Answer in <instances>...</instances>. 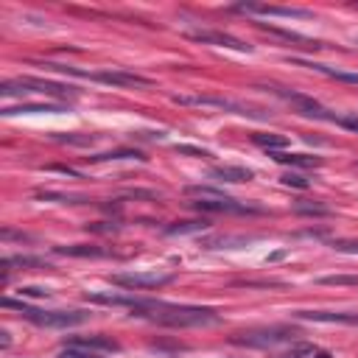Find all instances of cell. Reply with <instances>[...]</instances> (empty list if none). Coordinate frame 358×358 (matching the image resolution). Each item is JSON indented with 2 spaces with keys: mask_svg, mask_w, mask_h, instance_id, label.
Listing matches in <instances>:
<instances>
[{
  "mask_svg": "<svg viewBox=\"0 0 358 358\" xmlns=\"http://www.w3.org/2000/svg\"><path fill=\"white\" fill-rule=\"evenodd\" d=\"M296 213H302V215H327L330 210L322 207V204H296Z\"/></svg>",
  "mask_w": 358,
  "mask_h": 358,
  "instance_id": "4316f807",
  "label": "cell"
},
{
  "mask_svg": "<svg viewBox=\"0 0 358 358\" xmlns=\"http://www.w3.org/2000/svg\"><path fill=\"white\" fill-rule=\"evenodd\" d=\"M112 285L129 288V291H145V288H162L173 282L171 271H129V274H112Z\"/></svg>",
  "mask_w": 358,
  "mask_h": 358,
  "instance_id": "52a82bcc",
  "label": "cell"
},
{
  "mask_svg": "<svg viewBox=\"0 0 358 358\" xmlns=\"http://www.w3.org/2000/svg\"><path fill=\"white\" fill-rule=\"evenodd\" d=\"M280 358H333L327 350L316 347V344H294L288 352H282Z\"/></svg>",
  "mask_w": 358,
  "mask_h": 358,
  "instance_id": "e0dca14e",
  "label": "cell"
},
{
  "mask_svg": "<svg viewBox=\"0 0 358 358\" xmlns=\"http://www.w3.org/2000/svg\"><path fill=\"white\" fill-rule=\"evenodd\" d=\"M39 112H67V106L62 103H20V106H6L3 115H39Z\"/></svg>",
  "mask_w": 358,
  "mask_h": 358,
  "instance_id": "2e32d148",
  "label": "cell"
},
{
  "mask_svg": "<svg viewBox=\"0 0 358 358\" xmlns=\"http://www.w3.org/2000/svg\"><path fill=\"white\" fill-rule=\"evenodd\" d=\"M252 143L266 148V151H280V148L288 145V140L282 134H252Z\"/></svg>",
  "mask_w": 358,
  "mask_h": 358,
  "instance_id": "44dd1931",
  "label": "cell"
},
{
  "mask_svg": "<svg viewBox=\"0 0 358 358\" xmlns=\"http://www.w3.org/2000/svg\"><path fill=\"white\" fill-rule=\"evenodd\" d=\"M268 92H274L277 98H282V101H288L299 115H305V117H313V120H327V123H336L338 120V115L336 112H330V109H324L319 101H313L310 95H302V92H296V90H285V87H266Z\"/></svg>",
  "mask_w": 358,
  "mask_h": 358,
  "instance_id": "5b68a950",
  "label": "cell"
},
{
  "mask_svg": "<svg viewBox=\"0 0 358 358\" xmlns=\"http://www.w3.org/2000/svg\"><path fill=\"white\" fill-rule=\"evenodd\" d=\"M56 255H70V257H109L112 252L98 249V246H56Z\"/></svg>",
  "mask_w": 358,
  "mask_h": 358,
  "instance_id": "ac0fdd59",
  "label": "cell"
},
{
  "mask_svg": "<svg viewBox=\"0 0 358 358\" xmlns=\"http://www.w3.org/2000/svg\"><path fill=\"white\" fill-rule=\"evenodd\" d=\"M14 266H20V268H42L45 266V260L42 257H28V255H8V257H3V268H6V274L14 268Z\"/></svg>",
  "mask_w": 358,
  "mask_h": 358,
  "instance_id": "ffe728a7",
  "label": "cell"
},
{
  "mask_svg": "<svg viewBox=\"0 0 358 358\" xmlns=\"http://www.w3.org/2000/svg\"><path fill=\"white\" fill-rule=\"evenodd\" d=\"M210 176H215L221 182H249L255 173L249 168H241V165H215L210 171Z\"/></svg>",
  "mask_w": 358,
  "mask_h": 358,
  "instance_id": "9a60e30c",
  "label": "cell"
},
{
  "mask_svg": "<svg viewBox=\"0 0 358 358\" xmlns=\"http://www.w3.org/2000/svg\"><path fill=\"white\" fill-rule=\"evenodd\" d=\"M294 338V330L291 327H263V330H249V333H238L232 341L241 344V347H277V344H285Z\"/></svg>",
  "mask_w": 358,
  "mask_h": 358,
  "instance_id": "ba28073f",
  "label": "cell"
},
{
  "mask_svg": "<svg viewBox=\"0 0 358 358\" xmlns=\"http://www.w3.org/2000/svg\"><path fill=\"white\" fill-rule=\"evenodd\" d=\"M59 358H98L95 352H84V350H78V347H64L62 352H59Z\"/></svg>",
  "mask_w": 358,
  "mask_h": 358,
  "instance_id": "f1b7e54d",
  "label": "cell"
},
{
  "mask_svg": "<svg viewBox=\"0 0 358 358\" xmlns=\"http://www.w3.org/2000/svg\"><path fill=\"white\" fill-rule=\"evenodd\" d=\"M173 103H182V106H215V109H224L229 115H243V117H266V112L249 106V103H241V101H229V98H218V95H173Z\"/></svg>",
  "mask_w": 358,
  "mask_h": 358,
  "instance_id": "8992f818",
  "label": "cell"
},
{
  "mask_svg": "<svg viewBox=\"0 0 358 358\" xmlns=\"http://www.w3.org/2000/svg\"><path fill=\"white\" fill-rule=\"evenodd\" d=\"M268 157L274 162H282V165H294V168H319L322 159L319 157H310V154H288V151H268Z\"/></svg>",
  "mask_w": 358,
  "mask_h": 358,
  "instance_id": "4fadbf2b",
  "label": "cell"
},
{
  "mask_svg": "<svg viewBox=\"0 0 358 358\" xmlns=\"http://www.w3.org/2000/svg\"><path fill=\"white\" fill-rule=\"evenodd\" d=\"M20 296H50V288H39V285H25L20 288Z\"/></svg>",
  "mask_w": 358,
  "mask_h": 358,
  "instance_id": "f546056e",
  "label": "cell"
},
{
  "mask_svg": "<svg viewBox=\"0 0 358 358\" xmlns=\"http://www.w3.org/2000/svg\"><path fill=\"white\" fill-rule=\"evenodd\" d=\"M294 316L322 324H358V313H347V310H296Z\"/></svg>",
  "mask_w": 358,
  "mask_h": 358,
  "instance_id": "30bf717a",
  "label": "cell"
},
{
  "mask_svg": "<svg viewBox=\"0 0 358 358\" xmlns=\"http://www.w3.org/2000/svg\"><path fill=\"white\" fill-rule=\"evenodd\" d=\"M131 316L148 319L162 327H199V324H215L218 313L213 308H199V305H176V302H162V299H134Z\"/></svg>",
  "mask_w": 358,
  "mask_h": 358,
  "instance_id": "6da1fadb",
  "label": "cell"
},
{
  "mask_svg": "<svg viewBox=\"0 0 358 358\" xmlns=\"http://www.w3.org/2000/svg\"><path fill=\"white\" fill-rule=\"evenodd\" d=\"M246 14H266V17H310V11L302 8H280V6H238Z\"/></svg>",
  "mask_w": 358,
  "mask_h": 358,
  "instance_id": "5bb4252c",
  "label": "cell"
},
{
  "mask_svg": "<svg viewBox=\"0 0 358 358\" xmlns=\"http://www.w3.org/2000/svg\"><path fill=\"white\" fill-rule=\"evenodd\" d=\"M322 285H358V277H347V274H333V277H319Z\"/></svg>",
  "mask_w": 358,
  "mask_h": 358,
  "instance_id": "d4e9b609",
  "label": "cell"
},
{
  "mask_svg": "<svg viewBox=\"0 0 358 358\" xmlns=\"http://www.w3.org/2000/svg\"><path fill=\"white\" fill-rule=\"evenodd\" d=\"M3 305L11 308V310H20V316H25L36 327H53V330L76 327V324L90 319V313H84V310H42V308H31V305H25L20 299H11V296H6Z\"/></svg>",
  "mask_w": 358,
  "mask_h": 358,
  "instance_id": "7a4b0ae2",
  "label": "cell"
},
{
  "mask_svg": "<svg viewBox=\"0 0 358 358\" xmlns=\"http://www.w3.org/2000/svg\"><path fill=\"white\" fill-rule=\"evenodd\" d=\"M190 39L201 42V45H218V48H232V50H249L252 45L241 42L238 36L232 34H224V31H193Z\"/></svg>",
  "mask_w": 358,
  "mask_h": 358,
  "instance_id": "8fae6325",
  "label": "cell"
},
{
  "mask_svg": "<svg viewBox=\"0 0 358 358\" xmlns=\"http://www.w3.org/2000/svg\"><path fill=\"white\" fill-rule=\"evenodd\" d=\"M70 347H78V350H117V344L112 338H103V336H90V338H70L67 341Z\"/></svg>",
  "mask_w": 358,
  "mask_h": 358,
  "instance_id": "d6986e66",
  "label": "cell"
},
{
  "mask_svg": "<svg viewBox=\"0 0 358 358\" xmlns=\"http://www.w3.org/2000/svg\"><path fill=\"white\" fill-rule=\"evenodd\" d=\"M179 154H190V157H210L204 148H193V145H176Z\"/></svg>",
  "mask_w": 358,
  "mask_h": 358,
  "instance_id": "1f68e13d",
  "label": "cell"
},
{
  "mask_svg": "<svg viewBox=\"0 0 358 358\" xmlns=\"http://www.w3.org/2000/svg\"><path fill=\"white\" fill-rule=\"evenodd\" d=\"M42 67L56 70V73H67V76H78V78H87V81L112 84V87H148V84H151V78L137 76V73H129V70H78V67L53 64V62H45Z\"/></svg>",
  "mask_w": 358,
  "mask_h": 358,
  "instance_id": "3957f363",
  "label": "cell"
},
{
  "mask_svg": "<svg viewBox=\"0 0 358 358\" xmlns=\"http://www.w3.org/2000/svg\"><path fill=\"white\" fill-rule=\"evenodd\" d=\"M28 92L48 95V98H59V101L76 98V90H73V87L56 84V81H45V78H34V76H22V78H11V81H3V84H0V95H3V98L28 95Z\"/></svg>",
  "mask_w": 358,
  "mask_h": 358,
  "instance_id": "277c9868",
  "label": "cell"
},
{
  "mask_svg": "<svg viewBox=\"0 0 358 358\" xmlns=\"http://www.w3.org/2000/svg\"><path fill=\"white\" fill-rule=\"evenodd\" d=\"M92 162H101V159H143L137 151H131V148H120V151H109V154H95V157H90Z\"/></svg>",
  "mask_w": 358,
  "mask_h": 358,
  "instance_id": "7402d4cb",
  "label": "cell"
},
{
  "mask_svg": "<svg viewBox=\"0 0 358 358\" xmlns=\"http://www.w3.org/2000/svg\"><path fill=\"white\" fill-rule=\"evenodd\" d=\"M330 246L336 252H344V255H358V241L355 238H338V241H330Z\"/></svg>",
  "mask_w": 358,
  "mask_h": 358,
  "instance_id": "cb8c5ba5",
  "label": "cell"
},
{
  "mask_svg": "<svg viewBox=\"0 0 358 358\" xmlns=\"http://www.w3.org/2000/svg\"><path fill=\"white\" fill-rule=\"evenodd\" d=\"M42 199H59V201H70V204H81L84 201V196H76V193H39Z\"/></svg>",
  "mask_w": 358,
  "mask_h": 358,
  "instance_id": "484cf974",
  "label": "cell"
},
{
  "mask_svg": "<svg viewBox=\"0 0 358 358\" xmlns=\"http://www.w3.org/2000/svg\"><path fill=\"white\" fill-rule=\"evenodd\" d=\"M336 126H341V129H350V131H355V134H358V115H338Z\"/></svg>",
  "mask_w": 358,
  "mask_h": 358,
  "instance_id": "83f0119b",
  "label": "cell"
},
{
  "mask_svg": "<svg viewBox=\"0 0 358 358\" xmlns=\"http://www.w3.org/2000/svg\"><path fill=\"white\" fill-rule=\"evenodd\" d=\"M196 210H204V213H263V207H255V204H243V201H235L229 196H218V199H196L193 201Z\"/></svg>",
  "mask_w": 358,
  "mask_h": 358,
  "instance_id": "9c48e42d",
  "label": "cell"
},
{
  "mask_svg": "<svg viewBox=\"0 0 358 358\" xmlns=\"http://www.w3.org/2000/svg\"><path fill=\"white\" fill-rule=\"evenodd\" d=\"M299 67H308V70H316L327 78H336V81H344V84H358V73H350V70H336V67H327V64H316V62H308V59H288Z\"/></svg>",
  "mask_w": 358,
  "mask_h": 358,
  "instance_id": "7c38bea8",
  "label": "cell"
},
{
  "mask_svg": "<svg viewBox=\"0 0 358 358\" xmlns=\"http://www.w3.org/2000/svg\"><path fill=\"white\" fill-rule=\"evenodd\" d=\"M204 227H207V221H182V224L168 227L165 232H168V235H185V232H199V229H204Z\"/></svg>",
  "mask_w": 358,
  "mask_h": 358,
  "instance_id": "603a6c76",
  "label": "cell"
},
{
  "mask_svg": "<svg viewBox=\"0 0 358 358\" xmlns=\"http://www.w3.org/2000/svg\"><path fill=\"white\" fill-rule=\"evenodd\" d=\"M282 185L302 190V187H308V179H305V176H296V173H285V176H282Z\"/></svg>",
  "mask_w": 358,
  "mask_h": 358,
  "instance_id": "4dcf8cb0",
  "label": "cell"
}]
</instances>
